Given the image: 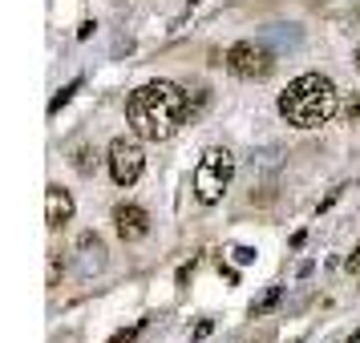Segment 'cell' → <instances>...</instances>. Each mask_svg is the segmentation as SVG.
<instances>
[{
  "label": "cell",
  "mask_w": 360,
  "mask_h": 343,
  "mask_svg": "<svg viewBox=\"0 0 360 343\" xmlns=\"http://www.w3.org/2000/svg\"><path fill=\"white\" fill-rule=\"evenodd\" d=\"M191 117V97L174 81H146L126 97V121L142 142H170Z\"/></svg>",
  "instance_id": "6da1fadb"
},
{
  "label": "cell",
  "mask_w": 360,
  "mask_h": 343,
  "mask_svg": "<svg viewBox=\"0 0 360 343\" xmlns=\"http://www.w3.org/2000/svg\"><path fill=\"white\" fill-rule=\"evenodd\" d=\"M336 114H340V93L324 73H304L279 93V117L295 130H320Z\"/></svg>",
  "instance_id": "7a4b0ae2"
},
{
  "label": "cell",
  "mask_w": 360,
  "mask_h": 343,
  "mask_svg": "<svg viewBox=\"0 0 360 343\" xmlns=\"http://www.w3.org/2000/svg\"><path fill=\"white\" fill-rule=\"evenodd\" d=\"M231 182H235V154L227 146L202 149V158L195 162V174H191V186H195L198 202L202 206H219Z\"/></svg>",
  "instance_id": "3957f363"
},
{
  "label": "cell",
  "mask_w": 360,
  "mask_h": 343,
  "mask_svg": "<svg viewBox=\"0 0 360 343\" xmlns=\"http://www.w3.org/2000/svg\"><path fill=\"white\" fill-rule=\"evenodd\" d=\"M223 65L239 81H267L276 73V57H271V49H263L259 41H235L227 49V61Z\"/></svg>",
  "instance_id": "277c9868"
},
{
  "label": "cell",
  "mask_w": 360,
  "mask_h": 343,
  "mask_svg": "<svg viewBox=\"0 0 360 343\" xmlns=\"http://www.w3.org/2000/svg\"><path fill=\"white\" fill-rule=\"evenodd\" d=\"M105 166H110V178L117 186H134L146 170V154L134 137H114L110 142V154H105Z\"/></svg>",
  "instance_id": "5b68a950"
},
{
  "label": "cell",
  "mask_w": 360,
  "mask_h": 343,
  "mask_svg": "<svg viewBox=\"0 0 360 343\" xmlns=\"http://www.w3.org/2000/svg\"><path fill=\"white\" fill-rule=\"evenodd\" d=\"M114 230L122 243H142L150 234V214L138 202H117L114 206Z\"/></svg>",
  "instance_id": "8992f818"
},
{
  "label": "cell",
  "mask_w": 360,
  "mask_h": 343,
  "mask_svg": "<svg viewBox=\"0 0 360 343\" xmlns=\"http://www.w3.org/2000/svg\"><path fill=\"white\" fill-rule=\"evenodd\" d=\"M105 243H101L98 234H94V230H82V234H77V271H82L85 278L89 275H101V271H105Z\"/></svg>",
  "instance_id": "52a82bcc"
},
{
  "label": "cell",
  "mask_w": 360,
  "mask_h": 343,
  "mask_svg": "<svg viewBox=\"0 0 360 343\" xmlns=\"http://www.w3.org/2000/svg\"><path fill=\"white\" fill-rule=\"evenodd\" d=\"M69 218H73V194H69L65 186H57V182H53L49 190H45V227L61 230Z\"/></svg>",
  "instance_id": "ba28073f"
},
{
  "label": "cell",
  "mask_w": 360,
  "mask_h": 343,
  "mask_svg": "<svg viewBox=\"0 0 360 343\" xmlns=\"http://www.w3.org/2000/svg\"><path fill=\"white\" fill-rule=\"evenodd\" d=\"M279 303H283V287L276 283V287H267V291L251 303V319H263V315H267V311H276Z\"/></svg>",
  "instance_id": "9c48e42d"
},
{
  "label": "cell",
  "mask_w": 360,
  "mask_h": 343,
  "mask_svg": "<svg viewBox=\"0 0 360 343\" xmlns=\"http://www.w3.org/2000/svg\"><path fill=\"white\" fill-rule=\"evenodd\" d=\"M279 166H283V158H279V149H259V154H251V174H276Z\"/></svg>",
  "instance_id": "30bf717a"
},
{
  "label": "cell",
  "mask_w": 360,
  "mask_h": 343,
  "mask_svg": "<svg viewBox=\"0 0 360 343\" xmlns=\"http://www.w3.org/2000/svg\"><path fill=\"white\" fill-rule=\"evenodd\" d=\"M73 170H77V174H94V170H98V149L77 146L73 149Z\"/></svg>",
  "instance_id": "8fae6325"
},
{
  "label": "cell",
  "mask_w": 360,
  "mask_h": 343,
  "mask_svg": "<svg viewBox=\"0 0 360 343\" xmlns=\"http://www.w3.org/2000/svg\"><path fill=\"white\" fill-rule=\"evenodd\" d=\"M77 89H82V77H73V81H69L65 89H57V97L49 101V114H61V105H69V101H73V93H77Z\"/></svg>",
  "instance_id": "7c38bea8"
},
{
  "label": "cell",
  "mask_w": 360,
  "mask_h": 343,
  "mask_svg": "<svg viewBox=\"0 0 360 343\" xmlns=\"http://www.w3.org/2000/svg\"><path fill=\"white\" fill-rule=\"evenodd\" d=\"M340 114L348 117V121H352V126H356V121H360V93H352V97L344 101V105H340Z\"/></svg>",
  "instance_id": "4fadbf2b"
},
{
  "label": "cell",
  "mask_w": 360,
  "mask_h": 343,
  "mask_svg": "<svg viewBox=\"0 0 360 343\" xmlns=\"http://www.w3.org/2000/svg\"><path fill=\"white\" fill-rule=\"evenodd\" d=\"M231 259L239 262V267H251V262H255V246H235V250H231Z\"/></svg>",
  "instance_id": "5bb4252c"
},
{
  "label": "cell",
  "mask_w": 360,
  "mask_h": 343,
  "mask_svg": "<svg viewBox=\"0 0 360 343\" xmlns=\"http://www.w3.org/2000/svg\"><path fill=\"white\" fill-rule=\"evenodd\" d=\"M142 327H146V319H138V323H134V327H122V331H117V335H114V339H110V343H130L134 335L142 331Z\"/></svg>",
  "instance_id": "9a60e30c"
},
{
  "label": "cell",
  "mask_w": 360,
  "mask_h": 343,
  "mask_svg": "<svg viewBox=\"0 0 360 343\" xmlns=\"http://www.w3.org/2000/svg\"><path fill=\"white\" fill-rule=\"evenodd\" d=\"M344 190H348V186H336V190H328V198H324V202H320V206H316V214L332 210V206H336V202H340V194H344Z\"/></svg>",
  "instance_id": "2e32d148"
},
{
  "label": "cell",
  "mask_w": 360,
  "mask_h": 343,
  "mask_svg": "<svg viewBox=\"0 0 360 343\" xmlns=\"http://www.w3.org/2000/svg\"><path fill=\"white\" fill-rule=\"evenodd\" d=\"M211 331H214V319H198V323L191 327V339H207Z\"/></svg>",
  "instance_id": "e0dca14e"
},
{
  "label": "cell",
  "mask_w": 360,
  "mask_h": 343,
  "mask_svg": "<svg viewBox=\"0 0 360 343\" xmlns=\"http://www.w3.org/2000/svg\"><path fill=\"white\" fill-rule=\"evenodd\" d=\"M344 267H348V271H360V243H356V250H352V255L344 259Z\"/></svg>",
  "instance_id": "ac0fdd59"
},
{
  "label": "cell",
  "mask_w": 360,
  "mask_h": 343,
  "mask_svg": "<svg viewBox=\"0 0 360 343\" xmlns=\"http://www.w3.org/2000/svg\"><path fill=\"white\" fill-rule=\"evenodd\" d=\"M352 65H356V73H360V45H356V53H352Z\"/></svg>",
  "instance_id": "d6986e66"
},
{
  "label": "cell",
  "mask_w": 360,
  "mask_h": 343,
  "mask_svg": "<svg viewBox=\"0 0 360 343\" xmlns=\"http://www.w3.org/2000/svg\"><path fill=\"white\" fill-rule=\"evenodd\" d=\"M348 343H360V331H352V335H348Z\"/></svg>",
  "instance_id": "ffe728a7"
},
{
  "label": "cell",
  "mask_w": 360,
  "mask_h": 343,
  "mask_svg": "<svg viewBox=\"0 0 360 343\" xmlns=\"http://www.w3.org/2000/svg\"><path fill=\"white\" fill-rule=\"evenodd\" d=\"M191 4H198V0H191Z\"/></svg>",
  "instance_id": "44dd1931"
}]
</instances>
